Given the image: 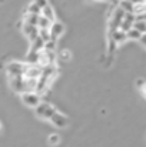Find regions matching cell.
<instances>
[{
  "label": "cell",
  "instance_id": "6da1fadb",
  "mask_svg": "<svg viewBox=\"0 0 146 147\" xmlns=\"http://www.w3.org/2000/svg\"><path fill=\"white\" fill-rule=\"evenodd\" d=\"M27 66H29V63H22V61H9V63L6 64V71H7L9 77H19V76H24Z\"/></svg>",
  "mask_w": 146,
  "mask_h": 147
},
{
  "label": "cell",
  "instance_id": "7a4b0ae2",
  "mask_svg": "<svg viewBox=\"0 0 146 147\" xmlns=\"http://www.w3.org/2000/svg\"><path fill=\"white\" fill-rule=\"evenodd\" d=\"M35 111H36V114L40 117V119H45V120H50L52 119V116L57 111L53 106H50L49 103H45V101H42L36 109H35Z\"/></svg>",
  "mask_w": 146,
  "mask_h": 147
},
{
  "label": "cell",
  "instance_id": "3957f363",
  "mask_svg": "<svg viewBox=\"0 0 146 147\" xmlns=\"http://www.w3.org/2000/svg\"><path fill=\"white\" fill-rule=\"evenodd\" d=\"M22 101L27 106V107H32V109H36L42 100H40V94L37 92H27V93H23L22 94Z\"/></svg>",
  "mask_w": 146,
  "mask_h": 147
},
{
  "label": "cell",
  "instance_id": "277c9868",
  "mask_svg": "<svg viewBox=\"0 0 146 147\" xmlns=\"http://www.w3.org/2000/svg\"><path fill=\"white\" fill-rule=\"evenodd\" d=\"M50 123H52L54 127H57V129H65V127H67V126H69V119H67L65 114H62V113L56 111V113L52 116Z\"/></svg>",
  "mask_w": 146,
  "mask_h": 147
},
{
  "label": "cell",
  "instance_id": "5b68a950",
  "mask_svg": "<svg viewBox=\"0 0 146 147\" xmlns=\"http://www.w3.org/2000/svg\"><path fill=\"white\" fill-rule=\"evenodd\" d=\"M42 73H43V67H40L37 64L35 66V64L29 63V66L26 69V73H24V77H27V79H40Z\"/></svg>",
  "mask_w": 146,
  "mask_h": 147
},
{
  "label": "cell",
  "instance_id": "8992f818",
  "mask_svg": "<svg viewBox=\"0 0 146 147\" xmlns=\"http://www.w3.org/2000/svg\"><path fill=\"white\" fill-rule=\"evenodd\" d=\"M39 32L40 29L37 26H32V24H23V33L26 37H29L30 43H33L37 37H39Z\"/></svg>",
  "mask_w": 146,
  "mask_h": 147
},
{
  "label": "cell",
  "instance_id": "52a82bcc",
  "mask_svg": "<svg viewBox=\"0 0 146 147\" xmlns=\"http://www.w3.org/2000/svg\"><path fill=\"white\" fill-rule=\"evenodd\" d=\"M63 33H65V24L63 23H60V22H53V24H52V27H50V36H52V40H57L59 37H62L63 36Z\"/></svg>",
  "mask_w": 146,
  "mask_h": 147
},
{
  "label": "cell",
  "instance_id": "ba28073f",
  "mask_svg": "<svg viewBox=\"0 0 146 147\" xmlns=\"http://www.w3.org/2000/svg\"><path fill=\"white\" fill-rule=\"evenodd\" d=\"M135 22H136V14L135 13H126L125 14V19H123V22H122V24H120L119 29H122L123 32L128 33L130 29H133Z\"/></svg>",
  "mask_w": 146,
  "mask_h": 147
},
{
  "label": "cell",
  "instance_id": "9c48e42d",
  "mask_svg": "<svg viewBox=\"0 0 146 147\" xmlns=\"http://www.w3.org/2000/svg\"><path fill=\"white\" fill-rule=\"evenodd\" d=\"M110 39L115 43H123V42L128 40V33L123 32L122 29H116V30L110 32Z\"/></svg>",
  "mask_w": 146,
  "mask_h": 147
},
{
  "label": "cell",
  "instance_id": "30bf717a",
  "mask_svg": "<svg viewBox=\"0 0 146 147\" xmlns=\"http://www.w3.org/2000/svg\"><path fill=\"white\" fill-rule=\"evenodd\" d=\"M39 17H40V14H33V13H27L26 16H24V24H32V26H37V23H39Z\"/></svg>",
  "mask_w": 146,
  "mask_h": 147
},
{
  "label": "cell",
  "instance_id": "8fae6325",
  "mask_svg": "<svg viewBox=\"0 0 146 147\" xmlns=\"http://www.w3.org/2000/svg\"><path fill=\"white\" fill-rule=\"evenodd\" d=\"M119 7H120L122 10H125L126 13H133V10H135V4H133L130 0H120Z\"/></svg>",
  "mask_w": 146,
  "mask_h": 147
},
{
  "label": "cell",
  "instance_id": "7c38bea8",
  "mask_svg": "<svg viewBox=\"0 0 146 147\" xmlns=\"http://www.w3.org/2000/svg\"><path fill=\"white\" fill-rule=\"evenodd\" d=\"M52 24H53L52 20H49L48 17H45L43 14H40V17H39V23H37V27H39V29H50Z\"/></svg>",
  "mask_w": 146,
  "mask_h": 147
},
{
  "label": "cell",
  "instance_id": "4fadbf2b",
  "mask_svg": "<svg viewBox=\"0 0 146 147\" xmlns=\"http://www.w3.org/2000/svg\"><path fill=\"white\" fill-rule=\"evenodd\" d=\"M42 14L45 16V17H48L49 20H52V22H56V16H54V10H53V7L49 4L46 6L45 9H42Z\"/></svg>",
  "mask_w": 146,
  "mask_h": 147
},
{
  "label": "cell",
  "instance_id": "5bb4252c",
  "mask_svg": "<svg viewBox=\"0 0 146 147\" xmlns=\"http://www.w3.org/2000/svg\"><path fill=\"white\" fill-rule=\"evenodd\" d=\"M142 34L143 33H141L138 29H130L129 32H128V39H130V40H141V37H142Z\"/></svg>",
  "mask_w": 146,
  "mask_h": 147
},
{
  "label": "cell",
  "instance_id": "9a60e30c",
  "mask_svg": "<svg viewBox=\"0 0 146 147\" xmlns=\"http://www.w3.org/2000/svg\"><path fill=\"white\" fill-rule=\"evenodd\" d=\"M27 13H33V14H42V9L35 3V1H32L30 4H29V7H27Z\"/></svg>",
  "mask_w": 146,
  "mask_h": 147
},
{
  "label": "cell",
  "instance_id": "2e32d148",
  "mask_svg": "<svg viewBox=\"0 0 146 147\" xmlns=\"http://www.w3.org/2000/svg\"><path fill=\"white\" fill-rule=\"evenodd\" d=\"M133 27H135V29H138L141 33H146V22L145 20H138V19H136V22H135Z\"/></svg>",
  "mask_w": 146,
  "mask_h": 147
},
{
  "label": "cell",
  "instance_id": "e0dca14e",
  "mask_svg": "<svg viewBox=\"0 0 146 147\" xmlns=\"http://www.w3.org/2000/svg\"><path fill=\"white\" fill-rule=\"evenodd\" d=\"M48 142L50 146H57V144L60 143V136H57V134H50Z\"/></svg>",
  "mask_w": 146,
  "mask_h": 147
},
{
  "label": "cell",
  "instance_id": "ac0fdd59",
  "mask_svg": "<svg viewBox=\"0 0 146 147\" xmlns=\"http://www.w3.org/2000/svg\"><path fill=\"white\" fill-rule=\"evenodd\" d=\"M138 87H139V92H141L142 97L146 100V83L143 80H138Z\"/></svg>",
  "mask_w": 146,
  "mask_h": 147
},
{
  "label": "cell",
  "instance_id": "d6986e66",
  "mask_svg": "<svg viewBox=\"0 0 146 147\" xmlns=\"http://www.w3.org/2000/svg\"><path fill=\"white\" fill-rule=\"evenodd\" d=\"M59 57H60L62 60L67 61V60L70 59V53H69V50H62V51H60V54H59Z\"/></svg>",
  "mask_w": 146,
  "mask_h": 147
},
{
  "label": "cell",
  "instance_id": "ffe728a7",
  "mask_svg": "<svg viewBox=\"0 0 146 147\" xmlns=\"http://www.w3.org/2000/svg\"><path fill=\"white\" fill-rule=\"evenodd\" d=\"M33 1H35V3H36L39 7H40V9H45L46 6H49V1H48V0H33Z\"/></svg>",
  "mask_w": 146,
  "mask_h": 147
},
{
  "label": "cell",
  "instance_id": "44dd1931",
  "mask_svg": "<svg viewBox=\"0 0 146 147\" xmlns=\"http://www.w3.org/2000/svg\"><path fill=\"white\" fill-rule=\"evenodd\" d=\"M139 42L142 43V46L146 49V33H143V34H142V37H141V40H139Z\"/></svg>",
  "mask_w": 146,
  "mask_h": 147
},
{
  "label": "cell",
  "instance_id": "7402d4cb",
  "mask_svg": "<svg viewBox=\"0 0 146 147\" xmlns=\"http://www.w3.org/2000/svg\"><path fill=\"white\" fill-rule=\"evenodd\" d=\"M133 4H138V3H142V1H146V0H130Z\"/></svg>",
  "mask_w": 146,
  "mask_h": 147
},
{
  "label": "cell",
  "instance_id": "603a6c76",
  "mask_svg": "<svg viewBox=\"0 0 146 147\" xmlns=\"http://www.w3.org/2000/svg\"><path fill=\"white\" fill-rule=\"evenodd\" d=\"M96 1H109V0H96Z\"/></svg>",
  "mask_w": 146,
  "mask_h": 147
}]
</instances>
